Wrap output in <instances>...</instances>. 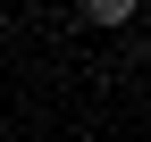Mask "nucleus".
<instances>
[{
    "mask_svg": "<svg viewBox=\"0 0 151 142\" xmlns=\"http://www.w3.org/2000/svg\"><path fill=\"white\" fill-rule=\"evenodd\" d=\"M84 17H92V25H126V17H134V0H84Z\"/></svg>",
    "mask_w": 151,
    "mask_h": 142,
    "instance_id": "obj_1",
    "label": "nucleus"
}]
</instances>
